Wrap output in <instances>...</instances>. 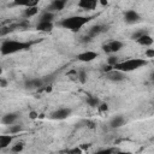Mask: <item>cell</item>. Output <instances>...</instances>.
<instances>
[{"label": "cell", "mask_w": 154, "mask_h": 154, "mask_svg": "<svg viewBox=\"0 0 154 154\" xmlns=\"http://www.w3.org/2000/svg\"><path fill=\"white\" fill-rule=\"evenodd\" d=\"M85 102L90 106V107H99L100 106V100H99V97H96V96H93V95H89L87 99H85Z\"/></svg>", "instance_id": "20"}, {"label": "cell", "mask_w": 154, "mask_h": 154, "mask_svg": "<svg viewBox=\"0 0 154 154\" xmlns=\"http://www.w3.org/2000/svg\"><path fill=\"white\" fill-rule=\"evenodd\" d=\"M71 112H72L71 108H67V107L58 108V109H55L54 112L51 113V119H53V120H64L67 117H70Z\"/></svg>", "instance_id": "5"}, {"label": "cell", "mask_w": 154, "mask_h": 154, "mask_svg": "<svg viewBox=\"0 0 154 154\" xmlns=\"http://www.w3.org/2000/svg\"><path fill=\"white\" fill-rule=\"evenodd\" d=\"M144 65H147V60H144L142 58H130V59L119 61L113 69L125 73V72H131L140 67H143Z\"/></svg>", "instance_id": "3"}, {"label": "cell", "mask_w": 154, "mask_h": 154, "mask_svg": "<svg viewBox=\"0 0 154 154\" xmlns=\"http://www.w3.org/2000/svg\"><path fill=\"white\" fill-rule=\"evenodd\" d=\"M0 83H1V87H2V88H5V87L7 85V82H6L5 78H1V79H0Z\"/></svg>", "instance_id": "32"}, {"label": "cell", "mask_w": 154, "mask_h": 154, "mask_svg": "<svg viewBox=\"0 0 154 154\" xmlns=\"http://www.w3.org/2000/svg\"><path fill=\"white\" fill-rule=\"evenodd\" d=\"M114 154H131L130 152H126V150H118V152H116Z\"/></svg>", "instance_id": "33"}, {"label": "cell", "mask_w": 154, "mask_h": 154, "mask_svg": "<svg viewBox=\"0 0 154 154\" xmlns=\"http://www.w3.org/2000/svg\"><path fill=\"white\" fill-rule=\"evenodd\" d=\"M65 5H66V1H65V0H53V1L47 6L46 11L54 13V12L61 11V10L65 7Z\"/></svg>", "instance_id": "11"}, {"label": "cell", "mask_w": 154, "mask_h": 154, "mask_svg": "<svg viewBox=\"0 0 154 154\" xmlns=\"http://www.w3.org/2000/svg\"><path fill=\"white\" fill-rule=\"evenodd\" d=\"M108 30V28H107V25H102V24H95V25H93V26H90L89 28V30H88V36H90L91 38H94V37H96L97 35H100V34H102V32H106Z\"/></svg>", "instance_id": "7"}, {"label": "cell", "mask_w": 154, "mask_h": 154, "mask_svg": "<svg viewBox=\"0 0 154 154\" xmlns=\"http://www.w3.org/2000/svg\"><path fill=\"white\" fill-rule=\"evenodd\" d=\"M123 48V42L119 40H112L105 45H102V51L105 53H117Z\"/></svg>", "instance_id": "4"}, {"label": "cell", "mask_w": 154, "mask_h": 154, "mask_svg": "<svg viewBox=\"0 0 154 154\" xmlns=\"http://www.w3.org/2000/svg\"><path fill=\"white\" fill-rule=\"evenodd\" d=\"M93 18H94V16H71V17L61 19L59 25L63 26L64 29H69V30L76 32L78 30H81Z\"/></svg>", "instance_id": "1"}, {"label": "cell", "mask_w": 154, "mask_h": 154, "mask_svg": "<svg viewBox=\"0 0 154 154\" xmlns=\"http://www.w3.org/2000/svg\"><path fill=\"white\" fill-rule=\"evenodd\" d=\"M94 154H113V149L112 148H103V149L95 152Z\"/></svg>", "instance_id": "26"}, {"label": "cell", "mask_w": 154, "mask_h": 154, "mask_svg": "<svg viewBox=\"0 0 154 154\" xmlns=\"http://www.w3.org/2000/svg\"><path fill=\"white\" fill-rule=\"evenodd\" d=\"M22 129H23L22 124H13V125H10V126H8V132L12 134V135H14V134L20 132Z\"/></svg>", "instance_id": "21"}, {"label": "cell", "mask_w": 154, "mask_h": 154, "mask_svg": "<svg viewBox=\"0 0 154 154\" xmlns=\"http://www.w3.org/2000/svg\"><path fill=\"white\" fill-rule=\"evenodd\" d=\"M146 34H148V31H147V30H144V29H141V30H137V31H135V32L131 35V38L137 41L140 37H142V36H143V35H146Z\"/></svg>", "instance_id": "22"}, {"label": "cell", "mask_w": 154, "mask_h": 154, "mask_svg": "<svg viewBox=\"0 0 154 154\" xmlns=\"http://www.w3.org/2000/svg\"><path fill=\"white\" fill-rule=\"evenodd\" d=\"M53 29V23L51 22H38L36 24V30L42 31V32H49Z\"/></svg>", "instance_id": "15"}, {"label": "cell", "mask_w": 154, "mask_h": 154, "mask_svg": "<svg viewBox=\"0 0 154 154\" xmlns=\"http://www.w3.org/2000/svg\"><path fill=\"white\" fill-rule=\"evenodd\" d=\"M53 19H54V13L48 12V11H43L40 14L38 22H51V23H53Z\"/></svg>", "instance_id": "18"}, {"label": "cell", "mask_w": 154, "mask_h": 154, "mask_svg": "<svg viewBox=\"0 0 154 154\" xmlns=\"http://www.w3.org/2000/svg\"><path fill=\"white\" fill-rule=\"evenodd\" d=\"M67 153H69V154H83V152H82V149H81L79 147H75V148L70 149Z\"/></svg>", "instance_id": "27"}, {"label": "cell", "mask_w": 154, "mask_h": 154, "mask_svg": "<svg viewBox=\"0 0 154 154\" xmlns=\"http://www.w3.org/2000/svg\"><path fill=\"white\" fill-rule=\"evenodd\" d=\"M77 78L81 83H85L87 82V72L84 70H81L78 73H77Z\"/></svg>", "instance_id": "24"}, {"label": "cell", "mask_w": 154, "mask_h": 154, "mask_svg": "<svg viewBox=\"0 0 154 154\" xmlns=\"http://www.w3.org/2000/svg\"><path fill=\"white\" fill-rule=\"evenodd\" d=\"M31 42H23V41H16V40H5L1 43L0 52L2 55L13 54L17 52H22L25 49H29L31 47Z\"/></svg>", "instance_id": "2"}, {"label": "cell", "mask_w": 154, "mask_h": 154, "mask_svg": "<svg viewBox=\"0 0 154 154\" xmlns=\"http://www.w3.org/2000/svg\"><path fill=\"white\" fill-rule=\"evenodd\" d=\"M105 77H106L108 81H111V82H122V81L125 79V73L113 69L112 71L105 73Z\"/></svg>", "instance_id": "8"}, {"label": "cell", "mask_w": 154, "mask_h": 154, "mask_svg": "<svg viewBox=\"0 0 154 154\" xmlns=\"http://www.w3.org/2000/svg\"><path fill=\"white\" fill-rule=\"evenodd\" d=\"M12 140H13L12 135H1L0 136V148L1 149L7 148L12 143Z\"/></svg>", "instance_id": "17"}, {"label": "cell", "mask_w": 154, "mask_h": 154, "mask_svg": "<svg viewBox=\"0 0 154 154\" xmlns=\"http://www.w3.org/2000/svg\"><path fill=\"white\" fill-rule=\"evenodd\" d=\"M118 63H119V59H118V57H116V55H111V57H108V59H107V64L111 65V66H113V67H114Z\"/></svg>", "instance_id": "23"}, {"label": "cell", "mask_w": 154, "mask_h": 154, "mask_svg": "<svg viewBox=\"0 0 154 154\" xmlns=\"http://www.w3.org/2000/svg\"><path fill=\"white\" fill-rule=\"evenodd\" d=\"M99 109H100V112H106V111L108 109V105H107V103L101 102V103H100V106H99Z\"/></svg>", "instance_id": "29"}, {"label": "cell", "mask_w": 154, "mask_h": 154, "mask_svg": "<svg viewBox=\"0 0 154 154\" xmlns=\"http://www.w3.org/2000/svg\"><path fill=\"white\" fill-rule=\"evenodd\" d=\"M113 70V66H111V65H103L102 66V71L105 72V73H107V72H109V71H112Z\"/></svg>", "instance_id": "30"}, {"label": "cell", "mask_w": 154, "mask_h": 154, "mask_svg": "<svg viewBox=\"0 0 154 154\" xmlns=\"http://www.w3.org/2000/svg\"><path fill=\"white\" fill-rule=\"evenodd\" d=\"M125 123V119L123 116H114L111 120H109V126L112 129H118L120 126H123Z\"/></svg>", "instance_id": "14"}, {"label": "cell", "mask_w": 154, "mask_h": 154, "mask_svg": "<svg viewBox=\"0 0 154 154\" xmlns=\"http://www.w3.org/2000/svg\"><path fill=\"white\" fill-rule=\"evenodd\" d=\"M99 57V53L97 52H94V51H85L83 53H79L77 55V59L79 61H83V63H89V61H93L95 58Z\"/></svg>", "instance_id": "9"}, {"label": "cell", "mask_w": 154, "mask_h": 154, "mask_svg": "<svg viewBox=\"0 0 154 154\" xmlns=\"http://www.w3.org/2000/svg\"><path fill=\"white\" fill-rule=\"evenodd\" d=\"M37 13H38V7H37V6H32V7L25 8L24 12H23V16H24L25 18H30V17L36 16Z\"/></svg>", "instance_id": "19"}, {"label": "cell", "mask_w": 154, "mask_h": 154, "mask_svg": "<svg viewBox=\"0 0 154 154\" xmlns=\"http://www.w3.org/2000/svg\"><path fill=\"white\" fill-rule=\"evenodd\" d=\"M23 148H24V144H23V143H17V144L12 146L11 152H12V153H20V152L23 150Z\"/></svg>", "instance_id": "25"}, {"label": "cell", "mask_w": 154, "mask_h": 154, "mask_svg": "<svg viewBox=\"0 0 154 154\" xmlns=\"http://www.w3.org/2000/svg\"><path fill=\"white\" fill-rule=\"evenodd\" d=\"M146 57L147 58H154V48H148L146 51Z\"/></svg>", "instance_id": "28"}, {"label": "cell", "mask_w": 154, "mask_h": 154, "mask_svg": "<svg viewBox=\"0 0 154 154\" xmlns=\"http://www.w3.org/2000/svg\"><path fill=\"white\" fill-rule=\"evenodd\" d=\"M136 42H137L138 45H141V46L149 47V46H152V45H153L154 40H153V37H152L149 34H146V35H143L142 37H140V38H138Z\"/></svg>", "instance_id": "16"}, {"label": "cell", "mask_w": 154, "mask_h": 154, "mask_svg": "<svg viewBox=\"0 0 154 154\" xmlns=\"http://www.w3.org/2000/svg\"><path fill=\"white\" fill-rule=\"evenodd\" d=\"M149 78H150V81H152V82L154 83V71H153V72L150 73V76H149Z\"/></svg>", "instance_id": "34"}, {"label": "cell", "mask_w": 154, "mask_h": 154, "mask_svg": "<svg viewBox=\"0 0 154 154\" xmlns=\"http://www.w3.org/2000/svg\"><path fill=\"white\" fill-rule=\"evenodd\" d=\"M18 118H19V113H17V112H10V113H6V114L2 116L1 123L10 126V125H13L17 122Z\"/></svg>", "instance_id": "12"}, {"label": "cell", "mask_w": 154, "mask_h": 154, "mask_svg": "<svg viewBox=\"0 0 154 154\" xmlns=\"http://www.w3.org/2000/svg\"><path fill=\"white\" fill-rule=\"evenodd\" d=\"M29 116H30V118H31V119L37 118V113H36V112H34V111H31V112L29 113Z\"/></svg>", "instance_id": "31"}, {"label": "cell", "mask_w": 154, "mask_h": 154, "mask_svg": "<svg viewBox=\"0 0 154 154\" xmlns=\"http://www.w3.org/2000/svg\"><path fill=\"white\" fill-rule=\"evenodd\" d=\"M77 5L78 7L83 10H94L97 6V1L96 0H81Z\"/></svg>", "instance_id": "13"}, {"label": "cell", "mask_w": 154, "mask_h": 154, "mask_svg": "<svg viewBox=\"0 0 154 154\" xmlns=\"http://www.w3.org/2000/svg\"><path fill=\"white\" fill-rule=\"evenodd\" d=\"M45 84V81L43 78H38V77H35V78H29L25 81L24 83V87L26 89H37L40 87H42Z\"/></svg>", "instance_id": "10"}, {"label": "cell", "mask_w": 154, "mask_h": 154, "mask_svg": "<svg viewBox=\"0 0 154 154\" xmlns=\"http://www.w3.org/2000/svg\"><path fill=\"white\" fill-rule=\"evenodd\" d=\"M124 20L128 24H135V23H138L141 20V16L135 10H128L124 13Z\"/></svg>", "instance_id": "6"}]
</instances>
